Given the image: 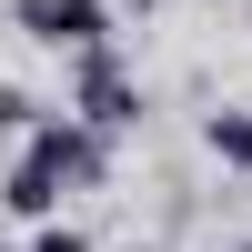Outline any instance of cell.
Instances as JSON below:
<instances>
[{"mask_svg":"<svg viewBox=\"0 0 252 252\" xmlns=\"http://www.w3.org/2000/svg\"><path fill=\"white\" fill-rule=\"evenodd\" d=\"M101 172H111V141H101L81 111H51L31 141H20L0 202H10L20 222H61V192H81V182H101Z\"/></svg>","mask_w":252,"mask_h":252,"instance_id":"6da1fadb","label":"cell"},{"mask_svg":"<svg viewBox=\"0 0 252 252\" xmlns=\"http://www.w3.org/2000/svg\"><path fill=\"white\" fill-rule=\"evenodd\" d=\"M10 20H20V40H40L61 61L111 51V0H10Z\"/></svg>","mask_w":252,"mask_h":252,"instance_id":"7a4b0ae2","label":"cell"},{"mask_svg":"<svg viewBox=\"0 0 252 252\" xmlns=\"http://www.w3.org/2000/svg\"><path fill=\"white\" fill-rule=\"evenodd\" d=\"M71 111L91 121L101 141H121L141 121V81H131V61L121 51H91V61H71Z\"/></svg>","mask_w":252,"mask_h":252,"instance_id":"3957f363","label":"cell"},{"mask_svg":"<svg viewBox=\"0 0 252 252\" xmlns=\"http://www.w3.org/2000/svg\"><path fill=\"white\" fill-rule=\"evenodd\" d=\"M202 152H212L222 172H252V111H212L202 121Z\"/></svg>","mask_w":252,"mask_h":252,"instance_id":"277c9868","label":"cell"},{"mask_svg":"<svg viewBox=\"0 0 252 252\" xmlns=\"http://www.w3.org/2000/svg\"><path fill=\"white\" fill-rule=\"evenodd\" d=\"M40 121H51V111H40V101H31V91H20V81H0V131H20V141H31V131H40Z\"/></svg>","mask_w":252,"mask_h":252,"instance_id":"5b68a950","label":"cell"},{"mask_svg":"<svg viewBox=\"0 0 252 252\" xmlns=\"http://www.w3.org/2000/svg\"><path fill=\"white\" fill-rule=\"evenodd\" d=\"M31 252H91V232H71V222H40V232H31Z\"/></svg>","mask_w":252,"mask_h":252,"instance_id":"8992f818","label":"cell"},{"mask_svg":"<svg viewBox=\"0 0 252 252\" xmlns=\"http://www.w3.org/2000/svg\"><path fill=\"white\" fill-rule=\"evenodd\" d=\"M121 10H152V0H121Z\"/></svg>","mask_w":252,"mask_h":252,"instance_id":"52a82bcc","label":"cell"},{"mask_svg":"<svg viewBox=\"0 0 252 252\" xmlns=\"http://www.w3.org/2000/svg\"><path fill=\"white\" fill-rule=\"evenodd\" d=\"M0 252H31V242H0Z\"/></svg>","mask_w":252,"mask_h":252,"instance_id":"ba28073f","label":"cell"},{"mask_svg":"<svg viewBox=\"0 0 252 252\" xmlns=\"http://www.w3.org/2000/svg\"><path fill=\"white\" fill-rule=\"evenodd\" d=\"M242 252H252V242H242Z\"/></svg>","mask_w":252,"mask_h":252,"instance_id":"9c48e42d","label":"cell"}]
</instances>
